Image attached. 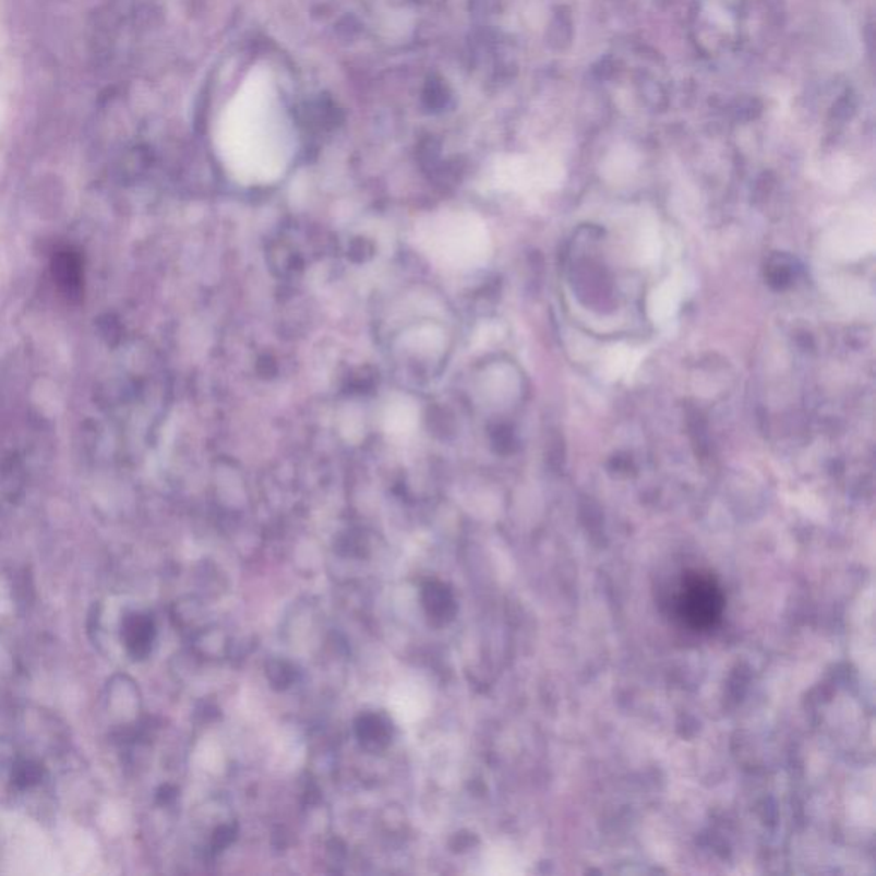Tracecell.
I'll use <instances>...</instances> for the list:
<instances>
[{
    "mask_svg": "<svg viewBox=\"0 0 876 876\" xmlns=\"http://www.w3.org/2000/svg\"><path fill=\"white\" fill-rule=\"evenodd\" d=\"M293 120L269 65H255L235 89L216 123V147L235 179L273 182L295 155Z\"/></svg>",
    "mask_w": 876,
    "mask_h": 876,
    "instance_id": "obj_1",
    "label": "cell"
},
{
    "mask_svg": "<svg viewBox=\"0 0 876 876\" xmlns=\"http://www.w3.org/2000/svg\"><path fill=\"white\" fill-rule=\"evenodd\" d=\"M725 610L722 586L710 572L691 571L683 575L676 596V615L695 632L718 627Z\"/></svg>",
    "mask_w": 876,
    "mask_h": 876,
    "instance_id": "obj_2",
    "label": "cell"
},
{
    "mask_svg": "<svg viewBox=\"0 0 876 876\" xmlns=\"http://www.w3.org/2000/svg\"><path fill=\"white\" fill-rule=\"evenodd\" d=\"M421 607L430 623L444 627L457 613L456 598L451 587L441 580H429L421 587Z\"/></svg>",
    "mask_w": 876,
    "mask_h": 876,
    "instance_id": "obj_3",
    "label": "cell"
},
{
    "mask_svg": "<svg viewBox=\"0 0 876 876\" xmlns=\"http://www.w3.org/2000/svg\"><path fill=\"white\" fill-rule=\"evenodd\" d=\"M393 721L382 712H365L355 722L358 742L370 752H381L393 742Z\"/></svg>",
    "mask_w": 876,
    "mask_h": 876,
    "instance_id": "obj_4",
    "label": "cell"
},
{
    "mask_svg": "<svg viewBox=\"0 0 876 876\" xmlns=\"http://www.w3.org/2000/svg\"><path fill=\"white\" fill-rule=\"evenodd\" d=\"M53 279L69 298L81 297L83 291V269L81 259L72 250L62 249L52 259Z\"/></svg>",
    "mask_w": 876,
    "mask_h": 876,
    "instance_id": "obj_5",
    "label": "cell"
},
{
    "mask_svg": "<svg viewBox=\"0 0 876 876\" xmlns=\"http://www.w3.org/2000/svg\"><path fill=\"white\" fill-rule=\"evenodd\" d=\"M155 622L146 615H132L123 625V638L134 658L144 659L152 652L155 640Z\"/></svg>",
    "mask_w": 876,
    "mask_h": 876,
    "instance_id": "obj_6",
    "label": "cell"
},
{
    "mask_svg": "<svg viewBox=\"0 0 876 876\" xmlns=\"http://www.w3.org/2000/svg\"><path fill=\"white\" fill-rule=\"evenodd\" d=\"M266 679L274 691H286L297 680V670L285 659H271L266 664Z\"/></svg>",
    "mask_w": 876,
    "mask_h": 876,
    "instance_id": "obj_7",
    "label": "cell"
},
{
    "mask_svg": "<svg viewBox=\"0 0 876 876\" xmlns=\"http://www.w3.org/2000/svg\"><path fill=\"white\" fill-rule=\"evenodd\" d=\"M235 837H237V827L235 825L233 827L231 825H223L213 836L211 848L215 849V851H223L235 841Z\"/></svg>",
    "mask_w": 876,
    "mask_h": 876,
    "instance_id": "obj_8",
    "label": "cell"
},
{
    "mask_svg": "<svg viewBox=\"0 0 876 876\" xmlns=\"http://www.w3.org/2000/svg\"><path fill=\"white\" fill-rule=\"evenodd\" d=\"M36 779H38V770H36V767H33L32 764H24V766L20 767V770H17L16 782H20V784H33Z\"/></svg>",
    "mask_w": 876,
    "mask_h": 876,
    "instance_id": "obj_9",
    "label": "cell"
}]
</instances>
